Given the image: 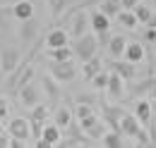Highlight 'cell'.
Segmentation results:
<instances>
[{
	"mask_svg": "<svg viewBox=\"0 0 156 148\" xmlns=\"http://www.w3.org/2000/svg\"><path fill=\"white\" fill-rule=\"evenodd\" d=\"M111 67H113V69H115V72L120 74L125 81H130V79H132V76L137 74V67L132 65V62H127L125 57H120V60H113V62H111Z\"/></svg>",
	"mask_w": 156,
	"mask_h": 148,
	"instance_id": "16",
	"label": "cell"
},
{
	"mask_svg": "<svg viewBox=\"0 0 156 148\" xmlns=\"http://www.w3.org/2000/svg\"><path fill=\"white\" fill-rule=\"evenodd\" d=\"M122 57H125L127 62H132V65H139V62L144 60V45L137 43V41H132V43L127 41V48H125V55Z\"/></svg>",
	"mask_w": 156,
	"mask_h": 148,
	"instance_id": "17",
	"label": "cell"
},
{
	"mask_svg": "<svg viewBox=\"0 0 156 148\" xmlns=\"http://www.w3.org/2000/svg\"><path fill=\"white\" fill-rule=\"evenodd\" d=\"M34 72H36V69H34L31 65H27V67H24V72H22L20 81H17V86H15V93L20 91V89H22V86H24V84H29V81L34 79Z\"/></svg>",
	"mask_w": 156,
	"mask_h": 148,
	"instance_id": "29",
	"label": "cell"
},
{
	"mask_svg": "<svg viewBox=\"0 0 156 148\" xmlns=\"http://www.w3.org/2000/svg\"><path fill=\"white\" fill-rule=\"evenodd\" d=\"M7 134H10L12 139H22V141H31V139H34V136H31V124H29V119H22V117L10 119Z\"/></svg>",
	"mask_w": 156,
	"mask_h": 148,
	"instance_id": "7",
	"label": "cell"
},
{
	"mask_svg": "<svg viewBox=\"0 0 156 148\" xmlns=\"http://www.w3.org/2000/svg\"><path fill=\"white\" fill-rule=\"evenodd\" d=\"M7 115H10V103H7V98H0V119L5 122Z\"/></svg>",
	"mask_w": 156,
	"mask_h": 148,
	"instance_id": "30",
	"label": "cell"
},
{
	"mask_svg": "<svg viewBox=\"0 0 156 148\" xmlns=\"http://www.w3.org/2000/svg\"><path fill=\"white\" fill-rule=\"evenodd\" d=\"M132 12H135L137 22L147 26V24H149V19H151V15H154V7H149V5H142V2H139V5H137Z\"/></svg>",
	"mask_w": 156,
	"mask_h": 148,
	"instance_id": "26",
	"label": "cell"
},
{
	"mask_svg": "<svg viewBox=\"0 0 156 148\" xmlns=\"http://www.w3.org/2000/svg\"><path fill=\"white\" fill-rule=\"evenodd\" d=\"M108 29H111V17L101 10H94L91 12V31L98 36V43H106V36H108Z\"/></svg>",
	"mask_w": 156,
	"mask_h": 148,
	"instance_id": "4",
	"label": "cell"
},
{
	"mask_svg": "<svg viewBox=\"0 0 156 148\" xmlns=\"http://www.w3.org/2000/svg\"><path fill=\"white\" fill-rule=\"evenodd\" d=\"M10 139H12V136H7V134H5V131H2V134H0V148L10 146Z\"/></svg>",
	"mask_w": 156,
	"mask_h": 148,
	"instance_id": "33",
	"label": "cell"
},
{
	"mask_svg": "<svg viewBox=\"0 0 156 148\" xmlns=\"http://www.w3.org/2000/svg\"><path fill=\"white\" fill-rule=\"evenodd\" d=\"M118 22H120V24H122L125 29H135L137 24H139V22H137V17H135V12H132V10H122V12L118 15Z\"/></svg>",
	"mask_w": 156,
	"mask_h": 148,
	"instance_id": "28",
	"label": "cell"
},
{
	"mask_svg": "<svg viewBox=\"0 0 156 148\" xmlns=\"http://www.w3.org/2000/svg\"><path fill=\"white\" fill-rule=\"evenodd\" d=\"M142 127H144V124L135 117V112L122 110V115H120V131H122L127 139H137V134H139Z\"/></svg>",
	"mask_w": 156,
	"mask_h": 148,
	"instance_id": "8",
	"label": "cell"
},
{
	"mask_svg": "<svg viewBox=\"0 0 156 148\" xmlns=\"http://www.w3.org/2000/svg\"><path fill=\"white\" fill-rule=\"evenodd\" d=\"M75 50L70 45H62V48H48V60H55V62H67L72 60Z\"/></svg>",
	"mask_w": 156,
	"mask_h": 148,
	"instance_id": "23",
	"label": "cell"
},
{
	"mask_svg": "<svg viewBox=\"0 0 156 148\" xmlns=\"http://www.w3.org/2000/svg\"><path fill=\"white\" fill-rule=\"evenodd\" d=\"M48 65H51V74L58 79L60 84L72 81V79L77 76V69H75V65H72L70 60H67V62H55V60H51Z\"/></svg>",
	"mask_w": 156,
	"mask_h": 148,
	"instance_id": "6",
	"label": "cell"
},
{
	"mask_svg": "<svg viewBox=\"0 0 156 148\" xmlns=\"http://www.w3.org/2000/svg\"><path fill=\"white\" fill-rule=\"evenodd\" d=\"M77 124H79V129L84 131L91 141H101L103 139V134H106V122L98 117L96 112H91V115H87V117H82V119H77Z\"/></svg>",
	"mask_w": 156,
	"mask_h": 148,
	"instance_id": "2",
	"label": "cell"
},
{
	"mask_svg": "<svg viewBox=\"0 0 156 148\" xmlns=\"http://www.w3.org/2000/svg\"><path fill=\"white\" fill-rule=\"evenodd\" d=\"M142 0H120V5H122V10H135L137 5H139Z\"/></svg>",
	"mask_w": 156,
	"mask_h": 148,
	"instance_id": "31",
	"label": "cell"
},
{
	"mask_svg": "<svg viewBox=\"0 0 156 148\" xmlns=\"http://www.w3.org/2000/svg\"><path fill=\"white\" fill-rule=\"evenodd\" d=\"M41 86H43V91H46V96H48V100L51 103H58L60 100V81L53 76V74H48V76H43L41 79Z\"/></svg>",
	"mask_w": 156,
	"mask_h": 148,
	"instance_id": "12",
	"label": "cell"
},
{
	"mask_svg": "<svg viewBox=\"0 0 156 148\" xmlns=\"http://www.w3.org/2000/svg\"><path fill=\"white\" fill-rule=\"evenodd\" d=\"M12 15L20 19V22L31 19V17H34V5H31V0H20V2L12 7Z\"/></svg>",
	"mask_w": 156,
	"mask_h": 148,
	"instance_id": "20",
	"label": "cell"
},
{
	"mask_svg": "<svg viewBox=\"0 0 156 148\" xmlns=\"http://www.w3.org/2000/svg\"><path fill=\"white\" fill-rule=\"evenodd\" d=\"M101 143H103V146H108V148H120V146H125V134H122V131H118V129H111V131H106V134H103Z\"/></svg>",
	"mask_w": 156,
	"mask_h": 148,
	"instance_id": "21",
	"label": "cell"
},
{
	"mask_svg": "<svg viewBox=\"0 0 156 148\" xmlns=\"http://www.w3.org/2000/svg\"><path fill=\"white\" fill-rule=\"evenodd\" d=\"M98 69H103V67H101V60H98L96 55L91 57V60H87V62H82V74H84V79H87V81H91V79H94V74H96Z\"/></svg>",
	"mask_w": 156,
	"mask_h": 148,
	"instance_id": "24",
	"label": "cell"
},
{
	"mask_svg": "<svg viewBox=\"0 0 156 148\" xmlns=\"http://www.w3.org/2000/svg\"><path fill=\"white\" fill-rule=\"evenodd\" d=\"M41 139H43L48 146H58L60 141H62V129H60L55 122H53V124H46L43 131H41Z\"/></svg>",
	"mask_w": 156,
	"mask_h": 148,
	"instance_id": "15",
	"label": "cell"
},
{
	"mask_svg": "<svg viewBox=\"0 0 156 148\" xmlns=\"http://www.w3.org/2000/svg\"><path fill=\"white\" fill-rule=\"evenodd\" d=\"M106 96H108V100H113V103H120V100L125 98V79H122L115 69L111 72L108 86H106Z\"/></svg>",
	"mask_w": 156,
	"mask_h": 148,
	"instance_id": "5",
	"label": "cell"
},
{
	"mask_svg": "<svg viewBox=\"0 0 156 148\" xmlns=\"http://www.w3.org/2000/svg\"><path fill=\"white\" fill-rule=\"evenodd\" d=\"M46 45H48V48L70 45V31H65V29H53V31L46 36Z\"/></svg>",
	"mask_w": 156,
	"mask_h": 148,
	"instance_id": "13",
	"label": "cell"
},
{
	"mask_svg": "<svg viewBox=\"0 0 156 148\" xmlns=\"http://www.w3.org/2000/svg\"><path fill=\"white\" fill-rule=\"evenodd\" d=\"M135 117L142 124H149L154 117H151V103L149 100H137L135 103Z\"/></svg>",
	"mask_w": 156,
	"mask_h": 148,
	"instance_id": "19",
	"label": "cell"
},
{
	"mask_svg": "<svg viewBox=\"0 0 156 148\" xmlns=\"http://www.w3.org/2000/svg\"><path fill=\"white\" fill-rule=\"evenodd\" d=\"M89 26H91V15H87L84 10H79V12H75V17H72V24H70V36H72V38L84 36Z\"/></svg>",
	"mask_w": 156,
	"mask_h": 148,
	"instance_id": "11",
	"label": "cell"
},
{
	"mask_svg": "<svg viewBox=\"0 0 156 148\" xmlns=\"http://www.w3.org/2000/svg\"><path fill=\"white\" fill-rule=\"evenodd\" d=\"M108 79H111V72H106V69H98L94 74V79H91V86L96 89V91H106V86H108Z\"/></svg>",
	"mask_w": 156,
	"mask_h": 148,
	"instance_id": "27",
	"label": "cell"
},
{
	"mask_svg": "<svg viewBox=\"0 0 156 148\" xmlns=\"http://www.w3.org/2000/svg\"><path fill=\"white\" fill-rule=\"evenodd\" d=\"M154 2H156V0H154Z\"/></svg>",
	"mask_w": 156,
	"mask_h": 148,
	"instance_id": "38",
	"label": "cell"
},
{
	"mask_svg": "<svg viewBox=\"0 0 156 148\" xmlns=\"http://www.w3.org/2000/svg\"><path fill=\"white\" fill-rule=\"evenodd\" d=\"M62 2H65V0H55V10H53V12H58L60 7H62Z\"/></svg>",
	"mask_w": 156,
	"mask_h": 148,
	"instance_id": "35",
	"label": "cell"
},
{
	"mask_svg": "<svg viewBox=\"0 0 156 148\" xmlns=\"http://www.w3.org/2000/svg\"><path fill=\"white\" fill-rule=\"evenodd\" d=\"M0 74H2V69H0Z\"/></svg>",
	"mask_w": 156,
	"mask_h": 148,
	"instance_id": "37",
	"label": "cell"
},
{
	"mask_svg": "<svg viewBox=\"0 0 156 148\" xmlns=\"http://www.w3.org/2000/svg\"><path fill=\"white\" fill-rule=\"evenodd\" d=\"M36 34H39V24L34 22V17L24 19L22 26H20V41H22V43H31V41L36 38Z\"/></svg>",
	"mask_w": 156,
	"mask_h": 148,
	"instance_id": "14",
	"label": "cell"
},
{
	"mask_svg": "<svg viewBox=\"0 0 156 148\" xmlns=\"http://www.w3.org/2000/svg\"><path fill=\"white\" fill-rule=\"evenodd\" d=\"M72 117H75V112L70 110V108H65V105H60L58 110H55V117H53V122L58 124L60 129L65 131L70 124H72Z\"/></svg>",
	"mask_w": 156,
	"mask_h": 148,
	"instance_id": "22",
	"label": "cell"
},
{
	"mask_svg": "<svg viewBox=\"0 0 156 148\" xmlns=\"http://www.w3.org/2000/svg\"><path fill=\"white\" fill-rule=\"evenodd\" d=\"M20 60L22 55L17 48H0V69H2V74H10L12 69H17Z\"/></svg>",
	"mask_w": 156,
	"mask_h": 148,
	"instance_id": "9",
	"label": "cell"
},
{
	"mask_svg": "<svg viewBox=\"0 0 156 148\" xmlns=\"http://www.w3.org/2000/svg\"><path fill=\"white\" fill-rule=\"evenodd\" d=\"M2 131H5V129H2V119H0V134H2Z\"/></svg>",
	"mask_w": 156,
	"mask_h": 148,
	"instance_id": "36",
	"label": "cell"
},
{
	"mask_svg": "<svg viewBox=\"0 0 156 148\" xmlns=\"http://www.w3.org/2000/svg\"><path fill=\"white\" fill-rule=\"evenodd\" d=\"M125 48H127V38L122 36H113L111 41H108V53H111V57L113 60H120V57L125 55Z\"/></svg>",
	"mask_w": 156,
	"mask_h": 148,
	"instance_id": "18",
	"label": "cell"
},
{
	"mask_svg": "<svg viewBox=\"0 0 156 148\" xmlns=\"http://www.w3.org/2000/svg\"><path fill=\"white\" fill-rule=\"evenodd\" d=\"M46 117H48V105H34L31 108V115H29V124H31V136L34 141L41 139V131L46 127Z\"/></svg>",
	"mask_w": 156,
	"mask_h": 148,
	"instance_id": "3",
	"label": "cell"
},
{
	"mask_svg": "<svg viewBox=\"0 0 156 148\" xmlns=\"http://www.w3.org/2000/svg\"><path fill=\"white\" fill-rule=\"evenodd\" d=\"M98 36L94 34V31H87L84 36L75 38V43H72V50H75V55L82 60V62H87V60H91V57L96 55L98 50Z\"/></svg>",
	"mask_w": 156,
	"mask_h": 148,
	"instance_id": "1",
	"label": "cell"
},
{
	"mask_svg": "<svg viewBox=\"0 0 156 148\" xmlns=\"http://www.w3.org/2000/svg\"><path fill=\"white\" fill-rule=\"evenodd\" d=\"M17 96H20V100H22V105L24 108H34V105H39L41 103V89L36 86V84H24L20 91H17Z\"/></svg>",
	"mask_w": 156,
	"mask_h": 148,
	"instance_id": "10",
	"label": "cell"
},
{
	"mask_svg": "<svg viewBox=\"0 0 156 148\" xmlns=\"http://www.w3.org/2000/svg\"><path fill=\"white\" fill-rule=\"evenodd\" d=\"M98 10L106 12L108 17H115V15H120L122 5H120V0H101V2H98Z\"/></svg>",
	"mask_w": 156,
	"mask_h": 148,
	"instance_id": "25",
	"label": "cell"
},
{
	"mask_svg": "<svg viewBox=\"0 0 156 148\" xmlns=\"http://www.w3.org/2000/svg\"><path fill=\"white\" fill-rule=\"evenodd\" d=\"M144 38L151 43V41H156V29L154 26H147V31H144Z\"/></svg>",
	"mask_w": 156,
	"mask_h": 148,
	"instance_id": "32",
	"label": "cell"
},
{
	"mask_svg": "<svg viewBox=\"0 0 156 148\" xmlns=\"http://www.w3.org/2000/svg\"><path fill=\"white\" fill-rule=\"evenodd\" d=\"M147 26H154V29H156V10H154V15H151V19H149V24H147Z\"/></svg>",
	"mask_w": 156,
	"mask_h": 148,
	"instance_id": "34",
	"label": "cell"
}]
</instances>
